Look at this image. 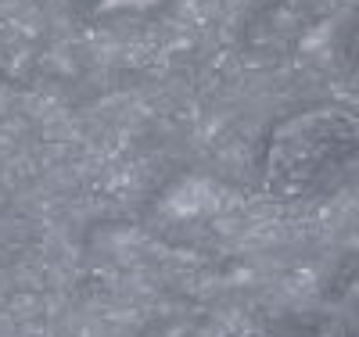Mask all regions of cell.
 I'll use <instances>...</instances> for the list:
<instances>
[{
  "label": "cell",
  "mask_w": 359,
  "mask_h": 337,
  "mask_svg": "<svg viewBox=\"0 0 359 337\" xmlns=\"http://www.w3.org/2000/svg\"><path fill=\"white\" fill-rule=\"evenodd\" d=\"M359 172V111L341 101H313L269 126L259 183L280 201H309L341 191Z\"/></svg>",
  "instance_id": "obj_1"
},
{
  "label": "cell",
  "mask_w": 359,
  "mask_h": 337,
  "mask_svg": "<svg viewBox=\"0 0 359 337\" xmlns=\"http://www.w3.org/2000/svg\"><path fill=\"white\" fill-rule=\"evenodd\" d=\"M309 29V11L298 0H273L252 15L248 22V43L262 47V50H284L291 47L298 36H306Z\"/></svg>",
  "instance_id": "obj_2"
},
{
  "label": "cell",
  "mask_w": 359,
  "mask_h": 337,
  "mask_svg": "<svg viewBox=\"0 0 359 337\" xmlns=\"http://www.w3.org/2000/svg\"><path fill=\"white\" fill-rule=\"evenodd\" d=\"M345 57L359 69V11H355V18L348 22V33H345Z\"/></svg>",
  "instance_id": "obj_3"
}]
</instances>
